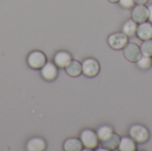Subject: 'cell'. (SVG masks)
Instances as JSON below:
<instances>
[{"instance_id":"obj_1","label":"cell","mask_w":152,"mask_h":151,"mask_svg":"<svg viewBox=\"0 0 152 151\" xmlns=\"http://www.w3.org/2000/svg\"><path fill=\"white\" fill-rule=\"evenodd\" d=\"M129 136L139 144H142L147 142L150 140L151 134L149 129L141 124H134L132 125L129 128Z\"/></svg>"},{"instance_id":"obj_2","label":"cell","mask_w":152,"mask_h":151,"mask_svg":"<svg viewBox=\"0 0 152 151\" xmlns=\"http://www.w3.org/2000/svg\"><path fill=\"white\" fill-rule=\"evenodd\" d=\"M79 139L83 144V146L88 150H97V147L99 145V138L96 134V132H94L92 129H84L80 133Z\"/></svg>"},{"instance_id":"obj_3","label":"cell","mask_w":152,"mask_h":151,"mask_svg":"<svg viewBox=\"0 0 152 151\" xmlns=\"http://www.w3.org/2000/svg\"><path fill=\"white\" fill-rule=\"evenodd\" d=\"M100 63L94 58H86L82 62V73L87 77H94L100 72Z\"/></svg>"},{"instance_id":"obj_4","label":"cell","mask_w":152,"mask_h":151,"mask_svg":"<svg viewBox=\"0 0 152 151\" xmlns=\"http://www.w3.org/2000/svg\"><path fill=\"white\" fill-rule=\"evenodd\" d=\"M47 61V58L45 54L39 50H36L31 52L27 58V63L28 65L34 69H41Z\"/></svg>"},{"instance_id":"obj_5","label":"cell","mask_w":152,"mask_h":151,"mask_svg":"<svg viewBox=\"0 0 152 151\" xmlns=\"http://www.w3.org/2000/svg\"><path fill=\"white\" fill-rule=\"evenodd\" d=\"M122 50H123L124 57L130 62L135 63L142 55L140 46L137 44L133 43V42L131 43L128 42Z\"/></svg>"},{"instance_id":"obj_6","label":"cell","mask_w":152,"mask_h":151,"mask_svg":"<svg viewBox=\"0 0 152 151\" xmlns=\"http://www.w3.org/2000/svg\"><path fill=\"white\" fill-rule=\"evenodd\" d=\"M128 43V36L123 32H115L108 36V44L114 50H121Z\"/></svg>"},{"instance_id":"obj_7","label":"cell","mask_w":152,"mask_h":151,"mask_svg":"<svg viewBox=\"0 0 152 151\" xmlns=\"http://www.w3.org/2000/svg\"><path fill=\"white\" fill-rule=\"evenodd\" d=\"M131 19L134 20L137 24L147 21L149 19L148 6L145 4H136L134 6L131 12Z\"/></svg>"},{"instance_id":"obj_8","label":"cell","mask_w":152,"mask_h":151,"mask_svg":"<svg viewBox=\"0 0 152 151\" xmlns=\"http://www.w3.org/2000/svg\"><path fill=\"white\" fill-rule=\"evenodd\" d=\"M40 69L42 77L46 81H53L58 77V67L54 62L46 61V63Z\"/></svg>"},{"instance_id":"obj_9","label":"cell","mask_w":152,"mask_h":151,"mask_svg":"<svg viewBox=\"0 0 152 151\" xmlns=\"http://www.w3.org/2000/svg\"><path fill=\"white\" fill-rule=\"evenodd\" d=\"M119 142H120V136L118 133L113 132L108 137L101 140L100 143H101V146L106 150L112 151L118 148Z\"/></svg>"},{"instance_id":"obj_10","label":"cell","mask_w":152,"mask_h":151,"mask_svg":"<svg viewBox=\"0 0 152 151\" xmlns=\"http://www.w3.org/2000/svg\"><path fill=\"white\" fill-rule=\"evenodd\" d=\"M136 36L141 40H148L152 38V23L150 21H144L139 23L137 26Z\"/></svg>"},{"instance_id":"obj_11","label":"cell","mask_w":152,"mask_h":151,"mask_svg":"<svg viewBox=\"0 0 152 151\" xmlns=\"http://www.w3.org/2000/svg\"><path fill=\"white\" fill-rule=\"evenodd\" d=\"M71 60H72L71 54L66 51L57 52L53 57V62L58 68L61 69H65V67L69 63Z\"/></svg>"},{"instance_id":"obj_12","label":"cell","mask_w":152,"mask_h":151,"mask_svg":"<svg viewBox=\"0 0 152 151\" xmlns=\"http://www.w3.org/2000/svg\"><path fill=\"white\" fill-rule=\"evenodd\" d=\"M26 147L28 151H43L46 149V142L43 138L34 137L28 140Z\"/></svg>"},{"instance_id":"obj_13","label":"cell","mask_w":152,"mask_h":151,"mask_svg":"<svg viewBox=\"0 0 152 151\" xmlns=\"http://www.w3.org/2000/svg\"><path fill=\"white\" fill-rule=\"evenodd\" d=\"M65 71L69 76L77 77L82 73V63L77 60H71L69 63L65 67Z\"/></svg>"},{"instance_id":"obj_14","label":"cell","mask_w":152,"mask_h":151,"mask_svg":"<svg viewBox=\"0 0 152 151\" xmlns=\"http://www.w3.org/2000/svg\"><path fill=\"white\" fill-rule=\"evenodd\" d=\"M118 149L120 151H135L137 150V145L131 137L124 136L120 137V142Z\"/></svg>"},{"instance_id":"obj_15","label":"cell","mask_w":152,"mask_h":151,"mask_svg":"<svg viewBox=\"0 0 152 151\" xmlns=\"http://www.w3.org/2000/svg\"><path fill=\"white\" fill-rule=\"evenodd\" d=\"M83 147L80 139L77 138H69L63 143V150L66 151H80Z\"/></svg>"},{"instance_id":"obj_16","label":"cell","mask_w":152,"mask_h":151,"mask_svg":"<svg viewBox=\"0 0 152 151\" xmlns=\"http://www.w3.org/2000/svg\"><path fill=\"white\" fill-rule=\"evenodd\" d=\"M137 23L130 19L128 20H126L122 27V32L125 33L128 37L134 36V35H136V30H137Z\"/></svg>"},{"instance_id":"obj_17","label":"cell","mask_w":152,"mask_h":151,"mask_svg":"<svg viewBox=\"0 0 152 151\" xmlns=\"http://www.w3.org/2000/svg\"><path fill=\"white\" fill-rule=\"evenodd\" d=\"M114 132L113 128L109 125H101L100 127H98V129L96 130V134L99 138V141L108 137L110 134H111Z\"/></svg>"},{"instance_id":"obj_18","label":"cell","mask_w":152,"mask_h":151,"mask_svg":"<svg viewBox=\"0 0 152 151\" xmlns=\"http://www.w3.org/2000/svg\"><path fill=\"white\" fill-rule=\"evenodd\" d=\"M137 67L142 70H147L152 67V57L142 55L141 58L135 62Z\"/></svg>"},{"instance_id":"obj_19","label":"cell","mask_w":152,"mask_h":151,"mask_svg":"<svg viewBox=\"0 0 152 151\" xmlns=\"http://www.w3.org/2000/svg\"><path fill=\"white\" fill-rule=\"evenodd\" d=\"M142 55L152 57V38L144 40L140 46Z\"/></svg>"},{"instance_id":"obj_20","label":"cell","mask_w":152,"mask_h":151,"mask_svg":"<svg viewBox=\"0 0 152 151\" xmlns=\"http://www.w3.org/2000/svg\"><path fill=\"white\" fill-rule=\"evenodd\" d=\"M118 4H120L121 7L125 9H130L134 6V0H119Z\"/></svg>"},{"instance_id":"obj_21","label":"cell","mask_w":152,"mask_h":151,"mask_svg":"<svg viewBox=\"0 0 152 151\" xmlns=\"http://www.w3.org/2000/svg\"><path fill=\"white\" fill-rule=\"evenodd\" d=\"M148 10H149V19H148V20L152 23V4L148 6Z\"/></svg>"},{"instance_id":"obj_22","label":"cell","mask_w":152,"mask_h":151,"mask_svg":"<svg viewBox=\"0 0 152 151\" xmlns=\"http://www.w3.org/2000/svg\"><path fill=\"white\" fill-rule=\"evenodd\" d=\"M136 4H145L149 0H134Z\"/></svg>"},{"instance_id":"obj_23","label":"cell","mask_w":152,"mask_h":151,"mask_svg":"<svg viewBox=\"0 0 152 151\" xmlns=\"http://www.w3.org/2000/svg\"><path fill=\"white\" fill-rule=\"evenodd\" d=\"M108 1H110V3H113V4H115V3H118V1H119V0H108Z\"/></svg>"}]
</instances>
